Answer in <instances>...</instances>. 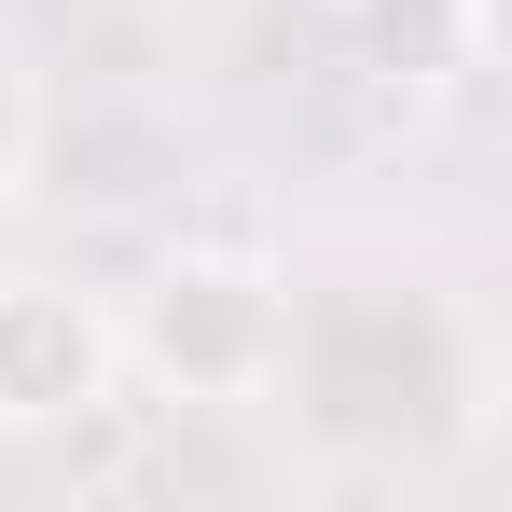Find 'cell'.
Masks as SVG:
<instances>
[{"mask_svg":"<svg viewBox=\"0 0 512 512\" xmlns=\"http://www.w3.org/2000/svg\"><path fill=\"white\" fill-rule=\"evenodd\" d=\"M111 346H125L139 388L236 416V402H263V388L291 374V277L263 250H167L111 305Z\"/></svg>","mask_w":512,"mask_h":512,"instance_id":"cell-1","label":"cell"},{"mask_svg":"<svg viewBox=\"0 0 512 512\" xmlns=\"http://www.w3.org/2000/svg\"><path fill=\"white\" fill-rule=\"evenodd\" d=\"M125 374L111 305L56 291V277H14L0 291V443H42V429H84Z\"/></svg>","mask_w":512,"mask_h":512,"instance_id":"cell-2","label":"cell"},{"mask_svg":"<svg viewBox=\"0 0 512 512\" xmlns=\"http://www.w3.org/2000/svg\"><path fill=\"white\" fill-rule=\"evenodd\" d=\"M28 167H42V84H28L14 42H0V194H28Z\"/></svg>","mask_w":512,"mask_h":512,"instance_id":"cell-3","label":"cell"},{"mask_svg":"<svg viewBox=\"0 0 512 512\" xmlns=\"http://www.w3.org/2000/svg\"><path fill=\"white\" fill-rule=\"evenodd\" d=\"M0 291H14V263H0Z\"/></svg>","mask_w":512,"mask_h":512,"instance_id":"cell-4","label":"cell"}]
</instances>
